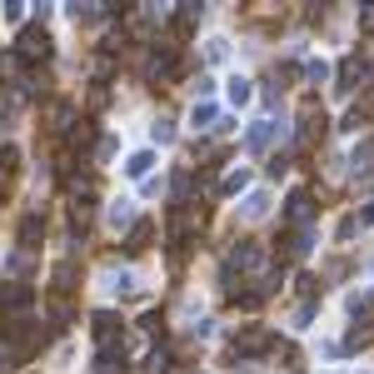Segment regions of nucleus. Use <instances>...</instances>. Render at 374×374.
Returning <instances> with one entry per match:
<instances>
[{
  "label": "nucleus",
  "instance_id": "obj_13",
  "mask_svg": "<svg viewBox=\"0 0 374 374\" xmlns=\"http://www.w3.org/2000/svg\"><path fill=\"white\" fill-rule=\"evenodd\" d=\"M230 100H235V105H245V100H250V80H245V75H235V80H230Z\"/></svg>",
  "mask_w": 374,
  "mask_h": 374
},
{
  "label": "nucleus",
  "instance_id": "obj_4",
  "mask_svg": "<svg viewBox=\"0 0 374 374\" xmlns=\"http://www.w3.org/2000/svg\"><path fill=\"white\" fill-rule=\"evenodd\" d=\"M70 215H75V225H85V220L95 215V180H80V185L70 190Z\"/></svg>",
  "mask_w": 374,
  "mask_h": 374
},
{
  "label": "nucleus",
  "instance_id": "obj_18",
  "mask_svg": "<svg viewBox=\"0 0 374 374\" xmlns=\"http://www.w3.org/2000/svg\"><path fill=\"white\" fill-rule=\"evenodd\" d=\"M359 25H364V30H374V6H369V11L359 15Z\"/></svg>",
  "mask_w": 374,
  "mask_h": 374
},
{
  "label": "nucleus",
  "instance_id": "obj_15",
  "mask_svg": "<svg viewBox=\"0 0 374 374\" xmlns=\"http://www.w3.org/2000/svg\"><path fill=\"white\" fill-rule=\"evenodd\" d=\"M190 120H195V125H209V120H215V105H195Z\"/></svg>",
  "mask_w": 374,
  "mask_h": 374
},
{
  "label": "nucleus",
  "instance_id": "obj_8",
  "mask_svg": "<svg viewBox=\"0 0 374 374\" xmlns=\"http://www.w3.org/2000/svg\"><path fill=\"white\" fill-rule=\"evenodd\" d=\"M264 330H250V335H235V354H254V349H264Z\"/></svg>",
  "mask_w": 374,
  "mask_h": 374
},
{
  "label": "nucleus",
  "instance_id": "obj_2",
  "mask_svg": "<svg viewBox=\"0 0 374 374\" xmlns=\"http://www.w3.org/2000/svg\"><path fill=\"white\" fill-rule=\"evenodd\" d=\"M30 304H35V290L30 285H20V280L0 285V309H6V314H25Z\"/></svg>",
  "mask_w": 374,
  "mask_h": 374
},
{
  "label": "nucleus",
  "instance_id": "obj_17",
  "mask_svg": "<svg viewBox=\"0 0 374 374\" xmlns=\"http://www.w3.org/2000/svg\"><path fill=\"white\" fill-rule=\"evenodd\" d=\"M245 180H250V175H245V170H240V175H225V195H235V190H240V185H245Z\"/></svg>",
  "mask_w": 374,
  "mask_h": 374
},
{
  "label": "nucleus",
  "instance_id": "obj_12",
  "mask_svg": "<svg viewBox=\"0 0 374 374\" xmlns=\"http://www.w3.org/2000/svg\"><path fill=\"white\" fill-rule=\"evenodd\" d=\"M145 369H150V374H165V369H170V354H165V349H150Z\"/></svg>",
  "mask_w": 374,
  "mask_h": 374
},
{
  "label": "nucleus",
  "instance_id": "obj_10",
  "mask_svg": "<svg viewBox=\"0 0 374 374\" xmlns=\"http://www.w3.org/2000/svg\"><path fill=\"white\" fill-rule=\"evenodd\" d=\"M150 165H155V155H150V150H140V155H130L125 175H135V180H140V175H150Z\"/></svg>",
  "mask_w": 374,
  "mask_h": 374
},
{
  "label": "nucleus",
  "instance_id": "obj_1",
  "mask_svg": "<svg viewBox=\"0 0 374 374\" xmlns=\"http://www.w3.org/2000/svg\"><path fill=\"white\" fill-rule=\"evenodd\" d=\"M45 56H50V35H45L40 25H25V30H20V40H15V60L35 65V60H45Z\"/></svg>",
  "mask_w": 374,
  "mask_h": 374
},
{
  "label": "nucleus",
  "instance_id": "obj_9",
  "mask_svg": "<svg viewBox=\"0 0 374 374\" xmlns=\"http://www.w3.org/2000/svg\"><path fill=\"white\" fill-rule=\"evenodd\" d=\"M290 220H295V225H309V195H304V190L290 195Z\"/></svg>",
  "mask_w": 374,
  "mask_h": 374
},
{
  "label": "nucleus",
  "instance_id": "obj_3",
  "mask_svg": "<svg viewBox=\"0 0 374 374\" xmlns=\"http://www.w3.org/2000/svg\"><path fill=\"white\" fill-rule=\"evenodd\" d=\"M120 335H125V330H120V319H115L110 309L95 314V344H100V354H105V349H120Z\"/></svg>",
  "mask_w": 374,
  "mask_h": 374
},
{
  "label": "nucleus",
  "instance_id": "obj_7",
  "mask_svg": "<svg viewBox=\"0 0 374 374\" xmlns=\"http://www.w3.org/2000/svg\"><path fill=\"white\" fill-rule=\"evenodd\" d=\"M349 170H354V175H369V170H374V140H364V145L349 155Z\"/></svg>",
  "mask_w": 374,
  "mask_h": 374
},
{
  "label": "nucleus",
  "instance_id": "obj_5",
  "mask_svg": "<svg viewBox=\"0 0 374 374\" xmlns=\"http://www.w3.org/2000/svg\"><path fill=\"white\" fill-rule=\"evenodd\" d=\"M275 130H280L275 120H259V125H250V135H245V145H250V150H264V145H270V140H275Z\"/></svg>",
  "mask_w": 374,
  "mask_h": 374
},
{
  "label": "nucleus",
  "instance_id": "obj_14",
  "mask_svg": "<svg viewBox=\"0 0 374 374\" xmlns=\"http://www.w3.org/2000/svg\"><path fill=\"white\" fill-rule=\"evenodd\" d=\"M110 225L120 230V225H130V200H115V209H110Z\"/></svg>",
  "mask_w": 374,
  "mask_h": 374
},
{
  "label": "nucleus",
  "instance_id": "obj_6",
  "mask_svg": "<svg viewBox=\"0 0 374 374\" xmlns=\"http://www.w3.org/2000/svg\"><path fill=\"white\" fill-rule=\"evenodd\" d=\"M40 235H45V220H40V215H25V220H20V250H35Z\"/></svg>",
  "mask_w": 374,
  "mask_h": 374
},
{
  "label": "nucleus",
  "instance_id": "obj_11",
  "mask_svg": "<svg viewBox=\"0 0 374 374\" xmlns=\"http://www.w3.org/2000/svg\"><path fill=\"white\" fill-rule=\"evenodd\" d=\"M264 209H270V195H250V200H245V215H250V220H259Z\"/></svg>",
  "mask_w": 374,
  "mask_h": 374
},
{
  "label": "nucleus",
  "instance_id": "obj_16",
  "mask_svg": "<svg viewBox=\"0 0 374 374\" xmlns=\"http://www.w3.org/2000/svg\"><path fill=\"white\" fill-rule=\"evenodd\" d=\"M170 140H175V130H170V120H160V125H155V145H170Z\"/></svg>",
  "mask_w": 374,
  "mask_h": 374
}]
</instances>
